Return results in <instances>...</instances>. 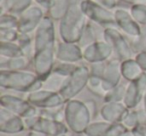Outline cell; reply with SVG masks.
Returning <instances> with one entry per match:
<instances>
[{
  "mask_svg": "<svg viewBox=\"0 0 146 136\" xmlns=\"http://www.w3.org/2000/svg\"><path fill=\"white\" fill-rule=\"evenodd\" d=\"M36 83V77L31 73L20 71L2 72L1 84L7 88L16 90L30 89Z\"/></svg>",
  "mask_w": 146,
  "mask_h": 136,
  "instance_id": "3",
  "label": "cell"
},
{
  "mask_svg": "<svg viewBox=\"0 0 146 136\" xmlns=\"http://www.w3.org/2000/svg\"><path fill=\"white\" fill-rule=\"evenodd\" d=\"M144 130H145V136H146V124L144 125Z\"/></svg>",
  "mask_w": 146,
  "mask_h": 136,
  "instance_id": "19",
  "label": "cell"
},
{
  "mask_svg": "<svg viewBox=\"0 0 146 136\" xmlns=\"http://www.w3.org/2000/svg\"><path fill=\"white\" fill-rule=\"evenodd\" d=\"M120 72H122L121 68L117 63H111L106 68L103 74V84H102L104 89L110 90L117 85L119 81Z\"/></svg>",
  "mask_w": 146,
  "mask_h": 136,
  "instance_id": "11",
  "label": "cell"
},
{
  "mask_svg": "<svg viewBox=\"0 0 146 136\" xmlns=\"http://www.w3.org/2000/svg\"><path fill=\"white\" fill-rule=\"evenodd\" d=\"M136 62L139 64L141 68L146 70V53H141L139 56L137 57V61Z\"/></svg>",
  "mask_w": 146,
  "mask_h": 136,
  "instance_id": "16",
  "label": "cell"
},
{
  "mask_svg": "<svg viewBox=\"0 0 146 136\" xmlns=\"http://www.w3.org/2000/svg\"><path fill=\"white\" fill-rule=\"evenodd\" d=\"M128 130L122 123H112L108 121L91 122L84 134L86 136H121Z\"/></svg>",
  "mask_w": 146,
  "mask_h": 136,
  "instance_id": "5",
  "label": "cell"
},
{
  "mask_svg": "<svg viewBox=\"0 0 146 136\" xmlns=\"http://www.w3.org/2000/svg\"><path fill=\"white\" fill-rule=\"evenodd\" d=\"M88 80V71L84 68H79L72 72L69 81L61 89L60 95L64 100H70L85 86Z\"/></svg>",
  "mask_w": 146,
  "mask_h": 136,
  "instance_id": "6",
  "label": "cell"
},
{
  "mask_svg": "<svg viewBox=\"0 0 146 136\" xmlns=\"http://www.w3.org/2000/svg\"><path fill=\"white\" fill-rule=\"evenodd\" d=\"M143 110L145 111V113H146V93H145L144 98H143Z\"/></svg>",
  "mask_w": 146,
  "mask_h": 136,
  "instance_id": "18",
  "label": "cell"
},
{
  "mask_svg": "<svg viewBox=\"0 0 146 136\" xmlns=\"http://www.w3.org/2000/svg\"><path fill=\"white\" fill-rule=\"evenodd\" d=\"M64 120L67 127L76 134H84L91 123V112L86 104L69 100L64 108Z\"/></svg>",
  "mask_w": 146,
  "mask_h": 136,
  "instance_id": "1",
  "label": "cell"
},
{
  "mask_svg": "<svg viewBox=\"0 0 146 136\" xmlns=\"http://www.w3.org/2000/svg\"><path fill=\"white\" fill-rule=\"evenodd\" d=\"M145 85L146 77L144 75H142L138 79L132 81L131 84L128 86L127 90L125 92V96H124L123 103L129 109L135 108L136 105L139 103L140 99H141L142 92H143L144 88H145Z\"/></svg>",
  "mask_w": 146,
  "mask_h": 136,
  "instance_id": "10",
  "label": "cell"
},
{
  "mask_svg": "<svg viewBox=\"0 0 146 136\" xmlns=\"http://www.w3.org/2000/svg\"><path fill=\"white\" fill-rule=\"evenodd\" d=\"M26 128L24 119L2 107L0 112V132L4 134H17Z\"/></svg>",
  "mask_w": 146,
  "mask_h": 136,
  "instance_id": "7",
  "label": "cell"
},
{
  "mask_svg": "<svg viewBox=\"0 0 146 136\" xmlns=\"http://www.w3.org/2000/svg\"><path fill=\"white\" fill-rule=\"evenodd\" d=\"M140 66L137 62H133V61H125L122 64L121 71L123 75L125 76L127 79L134 81V80L138 79L140 77Z\"/></svg>",
  "mask_w": 146,
  "mask_h": 136,
  "instance_id": "14",
  "label": "cell"
},
{
  "mask_svg": "<svg viewBox=\"0 0 146 136\" xmlns=\"http://www.w3.org/2000/svg\"><path fill=\"white\" fill-rule=\"evenodd\" d=\"M58 57L62 60L73 61L77 60L80 57V52L78 48L72 46V45H63L60 46L58 51Z\"/></svg>",
  "mask_w": 146,
  "mask_h": 136,
  "instance_id": "15",
  "label": "cell"
},
{
  "mask_svg": "<svg viewBox=\"0 0 146 136\" xmlns=\"http://www.w3.org/2000/svg\"><path fill=\"white\" fill-rule=\"evenodd\" d=\"M25 136H44V135H42V134L38 133V132L31 131V130H29V131L27 132V134H26Z\"/></svg>",
  "mask_w": 146,
  "mask_h": 136,
  "instance_id": "17",
  "label": "cell"
},
{
  "mask_svg": "<svg viewBox=\"0 0 146 136\" xmlns=\"http://www.w3.org/2000/svg\"><path fill=\"white\" fill-rule=\"evenodd\" d=\"M1 106L12 113L22 117L23 119L30 118L36 115L35 107L30 102L24 101L14 96L5 95L1 97Z\"/></svg>",
  "mask_w": 146,
  "mask_h": 136,
  "instance_id": "4",
  "label": "cell"
},
{
  "mask_svg": "<svg viewBox=\"0 0 146 136\" xmlns=\"http://www.w3.org/2000/svg\"><path fill=\"white\" fill-rule=\"evenodd\" d=\"M129 110V108L121 102H107L102 106L100 115L105 121L112 123H122Z\"/></svg>",
  "mask_w": 146,
  "mask_h": 136,
  "instance_id": "9",
  "label": "cell"
},
{
  "mask_svg": "<svg viewBox=\"0 0 146 136\" xmlns=\"http://www.w3.org/2000/svg\"><path fill=\"white\" fill-rule=\"evenodd\" d=\"M60 136H67L66 134H63V135H60Z\"/></svg>",
  "mask_w": 146,
  "mask_h": 136,
  "instance_id": "20",
  "label": "cell"
},
{
  "mask_svg": "<svg viewBox=\"0 0 146 136\" xmlns=\"http://www.w3.org/2000/svg\"><path fill=\"white\" fill-rule=\"evenodd\" d=\"M25 126L31 131L38 132L44 136H60L67 134L68 127L66 124L46 116H33L24 119Z\"/></svg>",
  "mask_w": 146,
  "mask_h": 136,
  "instance_id": "2",
  "label": "cell"
},
{
  "mask_svg": "<svg viewBox=\"0 0 146 136\" xmlns=\"http://www.w3.org/2000/svg\"><path fill=\"white\" fill-rule=\"evenodd\" d=\"M110 49L107 45L104 44H94L86 49L85 58L91 62H97L105 59L109 55Z\"/></svg>",
  "mask_w": 146,
  "mask_h": 136,
  "instance_id": "12",
  "label": "cell"
},
{
  "mask_svg": "<svg viewBox=\"0 0 146 136\" xmlns=\"http://www.w3.org/2000/svg\"><path fill=\"white\" fill-rule=\"evenodd\" d=\"M64 99L60 94L52 93L48 91H38L30 94L28 102H30L34 107H39L42 109H51L57 108L63 103Z\"/></svg>",
  "mask_w": 146,
  "mask_h": 136,
  "instance_id": "8",
  "label": "cell"
},
{
  "mask_svg": "<svg viewBox=\"0 0 146 136\" xmlns=\"http://www.w3.org/2000/svg\"><path fill=\"white\" fill-rule=\"evenodd\" d=\"M145 119L142 118V112L136 111V110L130 109L128 114L126 115V117L124 118L123 124L128 130H134L136 128L140 127V126H143L146 124V122L144 121Z\"/></svg>",
  "mask_w": 146,
  "mask_h": 136,
  "instance_id": "13",
  "label": "cell"
}]
</instances>
